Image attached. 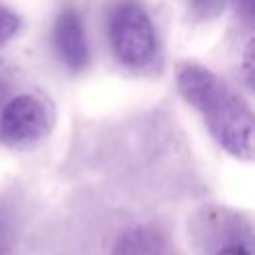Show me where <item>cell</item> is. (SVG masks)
<instances>
[{
  "label": "cell",
  "mask_w": 255,
  "mask_h": 255,
  "mask_svg": "<svg viewBox=\"0 0 255 255\" xmlns=\"http://www.w3.org/2000/svg\"><path fill=\"white\" fill-rule=\"evenodd\" d=\"M177 88L229 153L241 159L253 155V116L211 70L185 64L177 74Z\"/></svg>",
  "instance_id": "1"
},
{
  "label": "cell",
  "mask_w": 255,
  "mask_h": 255,
  "mask_svg": "<svg viewBox=\"0 0 255 255\" xmlns=\"http://www.w3.org/2000/svg\"><path fill=\"white\" fill-rule=\"evenodd\" d=\"M108 38L116 58L131 70L147 68L157 54L153 22L137 0H116L108 12Z\"/></svg>",
  "instance_id": "2"
},
{
  "label": "cell",
  "mask_w": 255,
  "mask_h": 255,
  "mask_svg": "<svg viewBox=\"0 0 255 255\" xmlns=\"http://www.w3.org/2000/svg\"><path fill=\"white\" fill-rule=\"evenodd\" d=\"M50 128L52 110L38 94H16L0 108V141L10 147H30L48 135Z\"/></svg>",
  "instance_id": "3"
},
{
  "label": "cell",
  "mask_w": 255,
  "mask_h": 255,
  "mask_svg": "<svg viewBox=\"0 0 255 255\" xmlns=\"http://www.w3.org/2000/svg\"><path fill=\"white\" fill-rule=\"evenodd\" d=\"M54 48L58 58L74 72H82L90 62V48L76 8H64L54 22Z\"/></svg>",
  "instance_id": "4"
},
{
  "label": "cell",
  "mask_w": 255,
  "mask_h": 255,
  "mask_svg": "<svg viewBox=\"0 0 255 255\" xmlns=\"http://www.w3.org/2000/svg\"><path fill=\"white\" fill-rule=\"evenodd\" d=\"M165 235L155 225H135L126 229L114 243L110 255H161Z\"/></svg>",
  "instance_id": "5"
},
{
  "label": "cell",
  "mask_w": 255,
  "mask_h": 255,
  "mask_svg": "<svg viewBox=\"0 0 255 255\" xmlns=\"http://www.w3.org/2000/svg\"><path fill=\"white\" fill-rule=\"evenodd\" d=\"M20 28V16L4 6H0V44L8 42Z\"/></svg>",
  "instance_id": "6"
},
{
  "label": "cell",
  "mask_w": 255,
  "mask_h": 255,
  "mask_svg": "<svg viewBox=\"0 0 255 255\" xmlns=\"http://www.w3.org/2000/svg\"><path fill=\"white\" fill-rule=\"evenodd\" d=\"M215 255H251V247H249V243L235 241V243H229V245L221 247Z\"/></svg>",
  "instance_id": "7"
},
{
  "label": "cell",
  "mask_w": 255,
  "mask_h": 255,
  "mask_svg": "<svg viewBox=\"0 0 255 255\" xmlns=\"http://www.w3.org/2000/svg\"><path fill=\"white\" fill-rule=\"evenodd\" d=\"M245 78H247V86H251V76H253V66H251V60H253V44L247 42V48H245Z\"/></svg>",
  "instance_id": "8"
},
{
  "label": "cell",
  "mask_w": 255,
  "mask_h": 255,
  "mask_svg": "<svg viewBox=\"0 0 255 255\" xmlns=\"http://www.w3.org/2000/svg\"><path fill=\"white\" fill-rule=\"evenodd\" d=\"M0 255H10V235L2 221H0Z\"/></svg>",
  "instance_id": "9"
},
{
  "label": "cell",
  "mask_w": 255,
  "mask_h": 255,
  "mask_svg": "<svg viewBox=\"0 0 255 255\" xmlns=\"http://www.w3.org/2000/svg\"><path fill=\"white\" fill-rule=\"evenodd\" d=\"M191 2V6L195 8V10H205L209 4H211V0H189Z\"/></svg>",
  "instance_id": "10"
},
{
  "label": "cell",
  "mask_w": 255,
  "mask_h": 255,
  "mask_svg": "<svg viewBox=\"0 0 255 255\" xmlns=\"http://www.w3.org/2000/svg\"><path fill=\"white\" fill-rule=\"evenodd\" d=\"M241 2V6H243V12L251 18V14H253V0H239Z\"/></svg>",
  "instance_id": "11"
}]
</instances>
